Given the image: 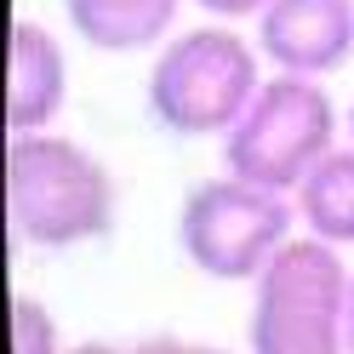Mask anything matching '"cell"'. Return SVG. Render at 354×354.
<instances>
[{"label":"cell","mask_w":354,"mask_h":354,"mask_svg":"<svg viewBox=\"0 0 354 354\" xmlns=\"http://www.w3.org/2000/svg\"><path fill=\"white\" fill-rule=\"evenodd\" d=\"M120 189L103 154L63 131H12L6 138V223L17 246L75 252L115 234Z\"/></svg>","instance_id":"6da1fadb"},{"label":"cell","mask_w":354,"mask_h":354,"mask_svg":"<svg viewBox=\"0 0 354 354\" xmlns=\"http://www.w3.org/2000/svg\"><path fill=\"white\" fill-rule=\"evenodd\" d=\"M269 80L257 40L234 24L177 29L149 63V115L171 138H217L223 143Z\"/></svg>","instance_id":"7a4b0ae2"},{"label":"cell","mask_w":354,"mask_h":354,"mask_svg":"<svg viewBox=\"0 0 354 354\" xmlns=\"http://www.w3.org/2000/svg\"><path fill=\"white\" fill-rule=\"evenodd\" d=\"M348 286L343 252L297 234L252 280L246 354H348Z\"/></svg>","instance_id":"3957f363"},{"label":"cell","mask_w":354,"mask_h":354,"mask_svg":"<svg viewBox=\"0 0 354 354\" xmlns=\"http://www.w3.org/2000/svg\"><path fill=\"white\" fill-rule=\"evenodd\" d=\"M297 234L303 229H297L292 194L246 183L234 171L194 183L183 194V206H177V252H183V263L223 286L229 280L252 286Z\"/></svg>","instance_id":"277c9868"},{"label":"cell","mask_w":354,"mask_h":354,"mask_svg":"<svg viewBox=\"0 0 354 354\" xmlns=\"http://www.w3.org/2000/svg\"><path fill=\"white\" fill-rule=\"evenodd\" d=\"M343 138H348V126L337 115V103H331L326 80L269 69L263 92L240 115V126L223 138V171L292 194Z\"/></svg>","instance_id":"5b68a950"},{"label":"cell","mask_w":354,"mask_h":354,"mask_svg":"<svg viewBox=\"0 0 354 354\" xmlns=\"http://www.w3.org/2000/svg\"><path fill=\"white\" fill-rule=\"evenodd\" d=\"M252 40L274 75L326 80L354 57V0H269Z\"/></svg>","instance_id":"8992f818"},{"label":"cell","mask_w":354,"mask_h":354,"mask_svg":"<svg viewBox=\"0 0 354 354\" xmlns=\"http://www.w3.org/2000/svg\"><path fill=\"white\" fill-rule=\"evenodd\" d=\"M63 103H69L63 40L35 17H17L6 40V131H52Z\"/></svg>","instance_id":"52a82bcc"},{"label":"cell","mask_w":354,"mask_h":354,"mask_svg":"<svg viewBox=\"0 0 354 354\" xmlns=\"http://www.w3.org/2000/svg\"><path fill=\"white\" fill-rule=\"evenodd\" d=\"M177 12H183V0H63L69 29L109 57L160 52L177 35Z\"/></svg>","instance_id":"ba28073f"},{"label":"cell","mask_w":354,"mask_h":354,"mask_svg":"<svg viewBox=\"0 0 354 354\" xmlns=\"http://www.w3.org/2000/svg\"><path fill=\"white\" fill-rule=\"evenodd\" d=\"M292 206H297L303 234H315V240H326L337 252L354 246V143L348 138L292 189Z\"/></svg>","instance_id":"9c48e42d"},{"label":"cell","mask_w":354,"mask_h":354,"mask_svg":"<svg viewBox=\"0 0 354 354\" xmlns=\"http://www.w3.org/2000/svg\"><path fill=\"white\" fill-rule=\"evenodd\" d=\"M12 354H69L57 315L29 292L12 297Z\"/></svg>","instance_id":"30bf717a"},{"label":"cell","mask_w":354,"mask_h":354,"mask_svg":"<svg viewBox=\"0 0 354 354\" xmlns=\"http://www.w3.org/2000/svg\"><path fill=\"white\" fill-rule=\"evenodd\" d=\"M69 354H229L201 337H138V343H75Z\"/></svg>","instance_id":"8fae6325"},{"label":"cell","mask_w":354,"mask_h":354,"mask_svg":"<svg viewBox=\"0 0 354 354\" xmlns=\"http://www.w3.org/2000/svg\"><path fill=\"white\" fill-rule=\"evenodd\" d=\"M194 6H201L212 24H257L269 0H194Z\"/></svg>","instance_id":"7c38bea8"},{"label":"cell","mask_w":354,"mask_h":354,"mask_svg":"<svg viewBox=\"0 0 354 354\" xmlns=\"http://www.w3.org/2000/svg\"><path fill=\"white\" fill-rule=\"evenodd\" d=\"M348 354H354V286H348Z\"/></svg>","instance_id":"4fadbf2b"},{"label":"cell","mask_w":354,"mask_h":354,"mask_svg":"<svg viewBox=\"0 0 354 354\" xmlns=\"http://www.w3.org/2000/svg\"><path fill=\"white\" fill-rule=\"evenodd\" d=\"M343 126H348V143H354V97H348V115H343Z\"/></svg>","instance_id":"5bb4252c"}]
</instances>
